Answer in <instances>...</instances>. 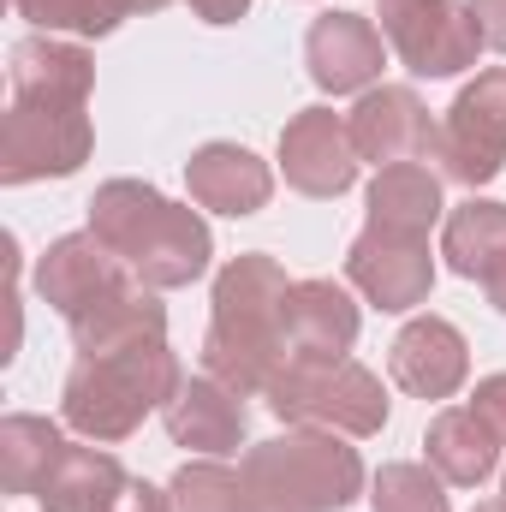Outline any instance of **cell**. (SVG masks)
I'll return each mask as SVG.
<instances>
[{
  "mask_svg": "<svg viewBox=\"0 0 506 512\" xmlns=\"http://www.w3.org/2000/svg\"><path fill=\"white\" fill-rule=\"evenodd\" d=\"M346 280L387 316H405L417 304H429V286H435V256L429 239H411V233H381L364 227L346 251Z\"/></svg>",
  "mask_w": 506,
  "mask_h": 512,
  "instance_id": "cell-10",
  "label": "cell"
},
{
  "mask_svg": "<svg viewBox=\"0 0 506 512\" xmlns=\"http://www.w3.org/2000/svg\"><path fill=\"white\" fill-rule=\"evenodd\" d=\"M423 453H429V465H435V477L447 489H477L501 465V441H495V429L471 405L435 411V423L423 429Z\"/></svg>",
  "mask_w": 506,
  "mask_h": 512,
  "instance_id": "cell-20",
  "label": "cell"
},
{
  "mask_svg": "<svg viewBox=\"0 0 506 512\" xmlns=\"http://www.w3.org/2000/svg\"><path fill=\"white\" fill-rule=\"evenodd\" d=\"M209 262H215V233H209V221H203L191 203H173V197L155 203V215L143 221V233L131 239V251H126V268L149 286V292H179V286L203 280Z\"/></svg>",
  "mask_w": 506,
  "mask_h": 512,
  "instance_id": "cell-9",
  "label": "cell"
},
{
  "mask_svg": "<svg viewBox=\"0 0 506 512\" xmlns=\"http://www.w3.org/2000/svg\"><path fill=\"white\" fill-rule=\"evenodd\" d=\"M72 328V346L78 358H96V352H126V346H143V340H167V304L143 286V280H126L120 292H108L102 304H90Z\"/></svg>",
  "mask_w": 506,
  "mask_h": 512,
  "instance_id": "cell-18",
  "label": "cell"
},
{
  "mask_svg": "<svg viewBox=\"0 0 506 512\" xmlns=\"http://www.w3.org/2000/svg\"><path fill=\"white\" fill-rule=\"evenodd\" d=\"M268 411L280 423H304V429H334L352 441H370L387 429V387L376 370H364L358 358H286V370L268 382Z\"/></svg>",
  "mask_w": 506,
  "mask_h": 512,
  "instance_id": "cell-4",
  "label": "cell"
},
{
  "mask_svg": "<svg viewBox=\"0 0 506 512\" xmlns=\"http://www.w3.org/2000/svg\"><path fill=\"white\" fill-rule=\"evenodd\" d=\"M441 256H447L453 274L483 280V274L506 256V203H495V197L459 203V209L441 221Z\"/></svg>",
  "mask_w": 506,
  "mask_h": 512,
  "instance_id": "cell-24",
  "label": "cell"
},
{
  "mask_svg": "<svg viewBox=\"0 0 506 512\" xmlns=\"http://www.w3.org/2000/svg\"><path fill=\"white\" fill-rule=\"evenodd\" d=\"M179 382H185V370H179L167 340H143V346H126V352H96V358H78L66 370L60 417H66V429H78L96 447H120L143 429L149 411H167Z\"/></svg>",
  "mask_w": 506,
  "mask_h": 512,
  "instance_id": "cell-2",
  "label": "cell"
},
{
  "mask_svg": "<svg viewBox=\"0 0 506 512\" xmlns=\"http://www.w3.org/2000/svg\"><path fill=\"white\" fill-rule=\"evenodd\" d=\"M352 126V143H358V161L370 167H399V161H423L435 155V120L423 108V96L411 84H376L358 96V108L346 114Z\"/></svg>",
  "mask_w": 506,
  "mask_h": 512,
  "instance_id": "cell-11",
  "label": "cell"
},
{
  "mask_svg": "<svg viewBox=\"0 0 506 512\" xmlns=\"http://www.w3.org/2000/svg\"><path fill=\"white\" fill-rule=\"evenodd\" d=\"M358 328H364V310L340 280H292V292H286L292 358H352Z\"/></svg>",
  "mask_w": 506,
  "mask_h": 512,
  "instance_id": "cell-17",
  "label": "cell"
},
{
  "mask_svg": "<svg viewBox=\"0 0 506 512\" xmlns=\"http://www.w3.org/2000/svg\"><path fill=\"white\" fill-rule=\"evenodd\" d=\"M161 423H167L173 447H191V453H203V459H227V453H239L245 435H251L245 393H233V387L215 382V376H185L179 393L167 399Z\"/></svg>",
  "mask_w": 506,
  "mask_h": 512,
  "instance_id": "cell-15",
  "label": "cell"
},
{
  "mask_svg": "<svg viewBox=\"0 0 506 512\" xmlns=\"http://www.w3.org/2000/svg\"><path fill=\"white\" fill-rule=\"evenodd\" d=\"M370 512H453V507H447V483L435 477V465L393 459L370 477Z\"/></svg>",
  "mask_w": 506,
  "mask_h": 512,
  "instance_id": "cell-26",
  "label": "cell"
},
{
  "mask_svg": "<svg viewBox=\"0 0 506 512\" xmlns=\"http://www.w3.org/2000/svg\"><path fill=\"white\" fill-rule=\"evenodd\" d=\"M12 6L42 36H114L126 18L114 0H12Z\"/></svg>",
  "mask_w": 506,
  "mask_h": 512,
  "instance_id": "cell-27",
  "label": "cell"
},
{
  "mask_svg": "<svg viewBox=\"0 0 506 512\" xmlns=\"http://www.w3.org/2000/svg\"><path fill=\"white\" fill-rule=\"evenodd\" d=\"M114 6H120V12H126V18H137V12H161V6H167V0H114Z\"/></svg>",
  "mask_w": 506,
  "mask_h": 512,
  "instance_id": "cell-33",
  "label": "cell"
},
{
  "mask_svg": "<svg viewBox=\"0 0 506 512\" xmlns=\"http://www.w3.org/2000/svg\"><path fill=\"white\" fill-rule=\"evenodd\" d=\"M381 36L411 78H459L489 48L471 0H381Z\"/></svg>",
  "mask_w": 506,
  "mask_h": 512,
  "instance_id": "cell-6",
  "label": "cell"
},
{
  "mask_svg": "<svg viewBox=\"0 0 506 512\" xmlns=\"http://www.w3.org/2000/svg\"><path fill=\"white\" fill-rule=\"evenodd\" d=\"M483 292H489V304H495V310L506 316V256L495 262V268H489V274H483Z\"/></svg>",
  "mask_w": 506,
  "mask_h": 512,
  "instance_id": "cell-32",
  "label": "cell"
},
{
  "mask_svg": "<svg viewBox=\"0 0 506 512\" xmlns=\"http://www.w3.org/2000/svg\"><path fill=\"white\" fill-rule=\"evenodd\" d=\"M304 66L322 96H364L387 66V36L364 12H322L304 36Z\"/></svg>",
  "mask_w": 506,
  "mask_h": 512,
  "instance_id": "cell-12",
  "label": "cell"
},
{
  "mask_svg": "<svg viewBox=\"0 0 506 512\" xmlns=\"http://www.w3.org/2000/svg\"><path fill=\"white\" fill-rule=\"evenodd\" d=\"M126 280H137V274H131L126 262L108 251L90 227L54 239L48 251L36 256V298H42L48 310H60L66 322H78L90 304H102V298L120 292Z\"/></svg>",
  "mask_w": 506,
  "mask_h": 512,
  "instance_id": "cell-13",
  "label": "cell"
},
{
  "mask_svg": "<svg viewBox=\"0 0 506 512\" xmlns=\"http://www.w3.org/2000/svg\"><path fill=\"white\" fill-rule=\"evenodd\" d=\"M6 78H12V96H30V102H90L96 60L90 48L60 42V36H24L12 48Z\"/></svg>",
  "mask_w": 506,
  "mask_h": 512,
  "instance_id": "cell-19",
  "label": "cell"
},
{
  "mask_svg": "<svg viewBox=\"0 0 506 512\" xmlns=\"http://www.w3.org/2000/svg\"><path fill=\"white\" fill-rule=\"evenodd\" d=\"M387 376L411 399H453L471 382V346L447 316H411L387 346Z\"/></svg>",
  "mask_w": 506,
  "mask_h": 512,
  "instance_id": "cell-14",
  "label": "cell"
},
{
  "mask_svg": "<svg viewBox=\"0 0 506 512\" xmlns=\"http://www.w3.org/2000/svg\"><path fill=\"white\" fill-rule=\"evenodd\" d=\"M167 495H173L179 512H262L251 483H245V471H233L227 459H191V465H179L173 483H167Z\"/></svg>",
  "mask_w": 506,
  "mask_h": 512,
  "instance_id": "cell-25",
  "label": "cell"
},
{
  "mask_svg": "<svg viewBox=\"0 0 506 512\" xmlns=\"http://www.w3.org/2000/svg\"><path fill=\"white\" fill-rule=\"evenodd\" d=\"M364 209H370V227H381V233H411V239H429V227L447 221L441 179L423 161L381 167L376 179H370V191H364Z\"/></svg>",
  "mask_w": 506,
  "mask_h": 512,
  "instance_id": "cell-21",
  "label": "cell"
},
{
  "mask_svg": "<svg viewBox=\"0 0 506 512\" xmlns=\"http://www.w3.org/2000/svg\"><path fill=\"white\" fill-rule=\"evenodd\" d=\"M435 161L453 185H495L506 173V66L477 72L435 131Z\"/></svg>",
  "mask_w": 506,
  "mask_h": 512,
  "instance_id": "cell-7",
  "label": "cell"
},
{
  "mask_svg": "<svg viewBox=\"0 0 506 512\" xmlns=\"http://www.w3.org/2000/svg\"><path fill=\"white\" fill-rule=\"evenodd\" d=\"M286 268L262 251L233 256L215 274L209 292V334H203V376L227 382L233 393H268V382L286 370Z\"/></svg>",
  "mask_w": 506,
  "mask_h": 512,
  "instance_id": "cell-1",
  "label": "cell"
},
{
  "mask_svg": "<svg viewBox=\"0 0 506 512\" xmlns=\"http://www.w3.org/2000/svg\"><path fill=\"white\" fill-rule=\"evenodd\" d=\"M358 143L346 114L334 108H304L280 131V173L298 197H346L358 185Z\"/></svg>",
  "mask_w": 506,
  "mask_h": 512,
  "instance_id": "cell-8",
  "label": "cell"
},
{
  "mask_svg": "<svg viewBox=\"0 0 506 512\" xmlns=\"http://www.w3.org/2000/svg\"><path fill=\"white\" fill-rule=\"evenodd\" d=\"M471 12H477V30H483V42L506 54V0H471Z\"/></svg>",
  "mask_w": 506,
  "mask_h": 512,
  "instance_id": "cell-30",
  "label": "cell"
},
{
  "mask_svg": "<svg viewBox=\"0 0 506 512\" xmlns=\"http://www.w3.org/2000/svg\"><path fill=\"white\" fill-rule=\"evenodd\" d=\"M102 512H179L173 507V495H161L155 483H143V477H126L114 495H108V507Z\"/></svg>",
  "mask_w": 506,
  "mask_h": 512,
  "instance_id": "cell-28",
  "label": "cell"
},
{
  "mask_svg": "<svg viewBox=\"0 0 506 512\" xmlns=\"http://www.w3.org/2000/svg\"><path fill=\"white\" fill-rule=\"evenodd\" d=\"M471 411L495 429V441L506 447V370H501V376H483V382H477V393H471Z\"/></svg>",
  "mask_w": 506,
  "mask_h": 512,
  "instance_id": "cell-29",
  "label": "cell"
},
{
  "mask_svg": "<svg viewBox=\"0 0 506 512\" xmlns=\"http://www.w3.org/2000/svg\"><path fill=\"white\" fill-rule=\"evenodd\" d=\"M239 471L262 512H346L370 489L352 435L304 429V423H286V435L245 447Z\"/></svg>",
  "mask_w": 506,
  "mask_h": 512,
  "instance_id": "cell-3",
  "label": "cell"
},
{
  "mask_svg": "<svg viewBox=\"0 0 506 512\" xmlns=\"http://www.w3.org/2000/svg\"><path fill=\"white\" fill-rule=\"evenodd\" d=\"M185 191H191L197 209H215V215L245 221L256 209H268V197H274V167H268L256 149H245V143H203V149H191V161H185Z\"/></svg>",
  "mask_w": 506,
  "mask_h": 512,
  "instance_id": "cell-16",
  "label": "cell"
},
{
  "mask_svg": "<svg viewBox=\"0 0 506 512\" xmlns=\"http://www.w3.org/2000/svg\"><path fill=\"white\" fill-rule=\"evenodd\" d=\"M96 149L90 102H30L12 96L0 120V185H36V179H72Z\"/></svg>",
  "mask_w": 506,
  "mask_h": 512,
  "instance_id": "cell-5",
  "label": "cell"
},
{
  "mask_svg": "<svg viewBox=\"0 0 506 512\" xmlns=\"http://www.w3.org/2000/svg\"><path fill=\"white\" fill-rule=\"evenodd\" d=\"M185 6H191L203 24H239V18L251 12L256 0H185Z\"/></svg>",
  "mask_w": 506,
  "mask_h": 512,
  "instance_id": "cell-31",
  "label": "cell"
},
{
  "mask_svg": "<svg viewBox=\"0 0 506 512\" xmlns=\"http://www.w3.org/2000/svg\"><path fill=\"white\" fill-rule=\"evenodd\" d=\"M477 512H506V495H501V501H483Z\"/></svg>",
  "mask_w": 506,
  "mask_h": 512,
  "instance_id": "cell-34",
  "label": "cell"
},
{
  "mask_svg": "<svg viewBox=\"0 0 506 512\" xmlns=\"http://www.w3.org/2000/svg\"><path fill=\"white\" fill-rule=\"evenodd\" d=\"M66 447H72V441H66L60 423H48V417H30V411L0 417V483H6V495H30V501H36Z\"/></svg>",
  "mask_w": 506,
  "mask_h": 512,
  "instance_id": "cell-22",
  "label": "cell"
},
{
  "mask_svg": "<svg viewBox=\"0 0 506 512\" xmlns=\"http://www.w3.org/2000/svg\"><path fill=\"white\" fill-rule=\"evenodd\" d=\"M120 483H126V471H120V459H114L108 447H96V441L78 447V441H72L36 501H42V512H102Z\"/></svg>",
  "mask_w": 506,
  "mask_h": 512,
  "instance_id": "cell-23",
  "label": "cell"
}]
</instances>
